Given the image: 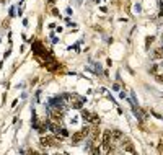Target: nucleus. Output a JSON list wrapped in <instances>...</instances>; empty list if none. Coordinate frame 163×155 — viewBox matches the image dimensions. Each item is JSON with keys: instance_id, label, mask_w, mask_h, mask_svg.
<instances>
[{"instance_id": "obj_2", "label": "nucleus", "mask_w": 163, "mask_h": 155, "mask_svg": "<svg viewBox=\"0 0 163 155\" xmlns=\"http://www.w3.org/2000/svg\"><path fill=\"white\" fill-rule=\"evenodd\" d=\"M51 122L52 124H62V111H59V110H54L52 113H51Z\"/></svg>"}, {"instance_id": "obj_9", "label": "nucleus", "mask_w": 163, "mask_h": 155, "mask_svg": "<svg viewBox=\"0 0 163 155\" xmlns=\"http://www.w3.org/2000/svg\"><path fill=\"white\" fill-rule=\"evenodd\" d=\"M61 134L64 135V137H67V135H69V132H67V131H65V129H61Z\"/></svg>"}, {"instance_id": "obj_10", "label": "nucleus", "mask_w": 163, "mask_h": 155, "mask_svg": "<svg viewBox=\"0 0 163 155\" xmlns=\"http://www.w3.org/2000/svg\"><path fill=\"white\" fill-rule=\"evenodd\" d=\"M8 23H10L8 20H3V28H7V26H8Z\"/></svg>"}, {"instance_id": "obj_4", "label": "nucleus", "mask_w": 163, "mask_h": 155, "mask_svg": "<svg viewBox=\"0 0 163 155\" xmlns=\"http://www.w3.org/2000/svg\"><path fill=\"white\" fill-rule=\"evenodd\" d=\"M122 147H124V150L129 152V154H135L134 144H132V140H130V139H124V144H122Z\"/></svg>"}, {"instance_id": "obj_6", "label": "nucleus", "mask_w": 163, "mask_h": 155, "mask_svg": "<svg viewBox=\"0 0 163 155\" xmlns=\"http://www.w3.org/2000/svg\"><path fill=\"white\" fill-rule=\"evenodd\" d=\"M88 121H91L93 124H100V118H98V114H90Z\"/></svg>"}, {"instance_id": "obj_7", "label": "nucleus", "mask_w": 163, "mask_h": 155, "mask_svg": "<svg viewBox=\"0 0 163 155\" xmlns=\"http://www.w3.org/2000/svg\"><path fill=\"white\" fill-rule=\"evenodd\" d=\"M82 116H83V119H86V121L90 119V113H88V111H82Z\"/></svg>"}, {"instance_id": "obj_3", "label": "nucleus", "mask_w": 163, "mask_h": 155, "mask_svg": "<svg viewBox=\"0 0 163 155\" xmlns=\"http://www.w3.org/2000/svg\"><path fill=\"white\" fill-rule=\"evenodd\" d=\"M70 105L73 106V108H77V110H80L82 105H83V98L78 96V95H70Z\"/></svg>"}, {"instance_id": "obj_5", "label": "nucleus", "mask_w": 163, "mask_h": 155, "mask_svg": "<svg viewBox=\"0 0 163 155\" xmlns=\"http://www.w3.org/2000/svg\"><path fill=\"white\" fill-rule=\"evenodd\" d=\"M152 57H153V59H162V57H163V49L158 47L153 54H152Z\"/></svg>"}, {"instance_id": "obj_8", "label": "nucleus", "mask_w": 163, "mask_h": 155, "mask_svg": "<svg viewBox=\"0 0 163 155\" xmlns=\"http://www.w3.org/2000/svg\"><path fill=\"white\" fill-rule=\"evenodd\" d=\"M152 43H153V38H152V36H148V38H147V47H148V46H150Z\"/></svg>"}, {"instance_id": "obj_1", "label": "nucleus", "mask_w": 163, "mask_h": 155, "mask_svg": "<svg viewBox=\"0 0 163 155\" xmlns=\"http://www.w3.org/2000/svg\"><path fill=\"white\" fill-rule=\"evenodd\" d=\"M88 134H90V127H83L82 131L75 132V134L72 135V142H73V145H78V144H80L85 137H88Z\"/></svg>"}]
</instances>
